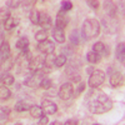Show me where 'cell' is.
I'll use <instances>...</instances> for the list:
<instances>
[{"label":"cell","mask_w":125,"mask_h":125,"mask_svg":"<svg viewBox=\"0 0 125 125\" xmlns=\"http://www.w3.org/2000/svg\"><path fill=\"white\" fill-rule=\"evenodd\" d=\"M19 24H20L19 18L10 16L8 20H5V21H4V30H6V31H9V33H10V31H13L15 28H18Z\"/></svg>","instance_id":"obj_18"},{"label":"cell","mask_w":125,"mask_h":125,"mask_svg":"<svg viewBox=\"0 0 125 125\" xmlns=\"http://www.w3.org/2000/svg\"><path fill=\"white\" fill-rule=\"evenodd\" d=\"M103 8H104V10H105V13H106L108 16H111V18L116 16V14H118V5L115 4L114 0H104Z\"/></svg>","instance_id":"obj_11"},{"label":"cell","mask_w":125,"mask_h":125,"mask_svg":"<svg viewBox=\"0 0 125 125\" xmlns=\"http://www.w3.org/2000/svg\"><path fill=\"white\" fill-rule=\"evenodd\" d=\"M39 120H38V124L39 125H46V124H49L50 121H49V115L48 114H43V115H40L39 118H38Z\"/></svg>","instance_id":"obj_38"},{"label":"cell","mask_w":125,"mask_h":125,"mask_svg":"<svg viewBox=\"0 0 125 125\" xmlns=\"http://www.w3.org/2000/svg\"><path fill=\"white\" fill-rule=\"evenodd\" d=\"M29 19L30 21L34 25H39V19H40V11L36 9H31V11L29 14Z\"/></svg>","instance_id":"obj_31"},{"label":"cell","mask_w":125,"mask_h":125,"mask_svg":"<svg viewBox=\"0 0 125 125\" xmlns=\"http://www.w3.org/2000/svg\"><path fill=\"white\" fill-rule=\"evenodd\" d=\"M0 84H3L5 86H11L15 84V78L13 74H10V71L6 73H0Z\"/></svg>","instance_id":"obj_14"},{"label":"cell","mask_w":125,"mask_h":125,"mask_svg":"<svg viewBox=\"0 0 125 125\" xmlns=\"http://www.w3.org/2000/svg\"><path fill=\"white\" fill-rule=\"evenodd\" d=\"M10 96H11V90L9 89V86L0 84V100H8Z\"/></svg>","instance_id":"obj_29"},{"label":"cell","mask_w":125,"mask_h":125,"mask_svg":"<svg viewBox=\"0 0 125 125\" xmlns=\"http://www.w3.org/2000/svg\"><path fill=\"white\" fill-rule=\"evenodd\" d=\"M93 70H94V68H93V66H89V68L86 69V73H88V74H91Z\"/></svg>","instance_id":"obj_44"},{"label":"cell","mask_w":125,"mask_h":125,"mask_svg":"<svg viewBox=\"0 0 125 125\" xmlns=\"http://www.w3.org/2000/svg\"><path fill=\"white\" fill-rule=\"evenodd\" d=\"M29 113H30V116L34 118V119H38L40 115L44 114V111H43V109H41L40 105H30Z\"/></svg>","instance_id":"obj_24"},{"label":"cell","mask_w":125,"mask_h":125,"mask_svg":"<svg viewBox=\"0 0 125 125\" xmlns=\"http://www.w3.org/2000/svg\"><path fill=\"white\" fill-rule=\"evenodd\" d=\"M39 25L41 26V29H45V30H49L53 26V19L51 16L45 13V11H40V19H39Z\"/></svg>","instance_id":"obj_13"},{"label":"cell","mask_w":125,"mask_h":125,"mask_svg":"<svg viewBox=\"0 0 125 125\" xmlns=\"http://www.w3.org/2000/svg\"><path fill=\"white\" fill-rule=\"evenodd\" d=\"M15 61L13 60L11 56H8V58H4V59H0V73H6V71H10L11 68L14 66Z\"/></svg>","instance_id":"obj_15"},{"label":"cell","mask_w":125,"mask_h":125,"mask_svg":"<svg viewBox=\"0 0 125 125\" xmlns=\"http://www.w3.org/2000/svg\"><path fill=\"white\" fill-rule=\"evenodd\" d=\"M45 76V74L43 71H36V73H33L31 75H28L24 80V85L28 86V88H39L40 85V81Z\"/></svg>","instance_id":"obj_4"},{"label":"cell","mask_w":125,"mask_h":125,"mask_svg":"<svg viewBox=\"0 0 125 125\" xmlns=\"http://www.w3.org/2000/svg\"><path fill=\"white\" fill-rule=\"evenodd\" d=\"M40 106H41V109H43V111L45 114H48V115H54V114H56V111H58V105L50 99H44L43 101H41Z\"/></svg>","instance_id":"obj_9"},{"label":"cell","mask_w":125,"mask_h":125,"mask_svg":"<svg viewBox=\"0 0 125 125\" xmlns=\"http://www.w3.org/2000/svg\"><path fill=\"white\" fill-rule=\"evenodd\" d=\"M68 24H69V18H68L66 13L62 11V10L58 11L56 19H55V26L59 29H65L68 26Z\"/></svg>","instance_id":"obj_12"},{"label":"cell","mask_w":125,"mask_h":125,"mask_svg":"<svg viewBox=\"0 0 125 125\" xmlns=\"http://www.w3.org/2000/svg\"><path fill=\"white\" fill-rule=\"evenodd\" d=\"M68 62V58L65 54H59L55 56V62H54V66L56 68H62L64 65H66Z\"/></svg>","instance_id":"obj_30"},{"label":"cell","mask_w":125,"mask_h":125,"mask_svg":"<svg viewBox=\"0 0 125 125\" xmlns=\"http://www.w3.org/2000/svg\"><path fill=\"white\" fill-rule=\"evenodd\" d=\"M93 51H95V53L100 54L101 56H109L110 51H109V48L103 43V41H96L95 44L93 45Z\"/></svg>","instance_id":"obj_16"},{"label":"cell","mask_w":125,"mask_h":125,"mask_svg":"<svg viewBox=\"0 0 125 125\" xmlns=\"http://www.w3.org/2000/svg\"><path fill=\"white\" fill-rule=\"evenodd\" d=\"M118 5H119V8H120V10H121V13H124V0H120Z\"/></svg>","instance_id":"obj_43"},{"label":"cell","mask_w":125,"mask_h":125,"mask_svg":"<svg viewBox=\"0 0 125 125\" xmlns=\"http://www.w3.org/2000/svg\"><path fill=\"white\" fill-rule=\"evenodd\" d=\"M51 125H59V124H61L60 121H53V123H50Z\"/></svg>","instance_id":"obj_45"},{"label":"cell","mask_w":125,"mask_h":125,"mask_svg":"<svg viewBox=\"0 0 125 125\" xmlns=\"http://www.w3.org/2000/svg\"><path fill=\"white\" fill-rule=\"evenodd\" d=\"M51 35H53V39L59 44H64L65 40H66V36H65V33H64V29H59V28H53V31H51Z\"/></svg>","instance_id":"obj_17"},{"label":"cell","mask_w":125,"mask_h":125,"mask_svg":"<svg viewBox=\"0 0 125 125\" xmlns=\"http://www.w3.org/2000/svg\"><path fill=\"white\" fill-rule=\"evenodd\" d=\"M41 1H45V0H41Z\"/></svg>","instance_id":"obj_46"},{"label":"cell","mask_w":125,"mask_h":125,"mask_svg":"<svg viewBox=\"0 0 125 125\" xmlns=\"http://www.w3.org/2000/svg\"><path fill=\"white\" fill-rule=\"evenodd\" d=\"M54 62H55V55H54V53L46 54L44 56V68L51 70V69H53V66H54Z\"/></svg>","instance_id":"obj_26"},{"label":"cell","mask_w":125,"mask_h":125,"mask_svg":"<svg viewBox=\"0 0 125 125\" xmlns=\"http://www.w3.org/2000/svg\"><path fill=\"white\" fill-rule=\"evenodd\" d=\"M36 50L39 51V53L45 54V55H46V54H51V53H54V50H55V44H54V41L46 39V40H44V41H40V43H38Z\"/></svg>","instance_id":"obj_7"},{"label":"cell","mask_w":125,"mask_h":125,"mask_svg":"<svg viewBox=\"0 0 125 125\" xmlns=\"http://www.w3.org/2000/svg\"><path fill=\"white\" fill-rule=\"evenodd\" d=\"M29 109H30V104L24 100H19L14 105V110L18 113H25V111H29Z\"/></svg>","instance_id":"obj_22"},{"label":"cell","mask_w":125,"mask_h":125,"mask_svg":"<svg viewBox=\"0 0 125 125\" xmlns=\"http://www.w3.org/2000/svg\"><path fill=\"white\" fill-rule=\"evenodd\" d=\"M86 4H88L91 9H94V10H98V9L100 8L99 0H86Z\"/></svg>","instance_id":"obj_39"},{"label":"cell","mask_w":125,"mask_h":125,"mask_svg":"<svg viewBox=\"0 0 125 125\" xmlns=\"http://www.w3.org/2000/svg\"><path fill=\"white\" fill-rule=\"evenodd\" d=\"M85 90V83L84 81H79V85H78V89H76V94L80 95L81 93H84Z\"/></svg>","instance_id":"obj_40"},{"label":"cell","mask_w":125,"mask_h":125,"mask_svg":"<svg viewBox=\"0 0 125 125\" xmlns=\"http://www.w3.org/2000/svg\"><path fill=\"white\" fill-rule=\"evenodd\" d=\"M80 31L78 30V29H74L70 33V36H69V40H70V43L73 44V45H75V46H78L79 44H80Z\"/></svg>","instance_id":"obj_25"},{"label":"cell","mask_w":125,"mask_h":125,"mask_svg":"<svg viewBox=\"0 0 125 125\" xmlns=\"http://www.w3.org/2000/svg\"><path fill=\"white\" fill-rule=\"evenodd\" d=\"M5 39H4V26L0 24V45H1V43L4 41Z\"/></svg>","instance_id":"obj_42"},{"label":"cell","mask_w":125,"mask_h":125,"mask_svg":"<svg viewBox=\"0 0 125 125\" xmlns=\"http://www.w3.org/2000/svg\"><path fill=\"white\" fill-rule=\"evenodd\" d=\"M43 68H44V56L38 55V56H34V58L30 59L29 65H28V69H29L31 73L41 71V70H43Z\"/></svg>","instance_id":"obj_8"},{"label":"cell","mask_w":125,"mask_h":125,"mask_svg":"<svg viewBox=\"0 0 125 125\" xmlns=\"http://www.w3.org/2000/svg\"><path fill=\"white\" fill-rule=\"evenodd\" d=\"M100 26L105 30V33L108 34H113L118 30V21L115 20V18L111 16H104L100 21Z\"/></svg>","instance_id":"obj_6"},{"label":"cell","mask_w":125,"mask_h":125,"mask_svg":"<svg viewBox=\"0 0 125 125\" xmlns=\"http://www.w3.org/2000/svg\"><path fill=\"white\" fill-rule=\"evenodd\" d=\"M36 3H38V0H21V6L26 10H30L35 6Z\"/></svg>","instance_id":"obj_36"},{"label":"cell","mask_w":125,"mask_h":125,"mask_svg":"<svg viewBox=\"0 0 125 125\" xmlns=\"http://www.w3.org/2000/svg\"><path fill=\"white\" fill-rule=\"evenodd\" d=\"M100 21L95 18H88L83 21L81 29H80V35L84 38L85 40H90L96 38L100 34Z\"/></svg>","instance_id":"obj_2"},{"label":"cell","mask_w":125,"mask_h":125,"mask_svg":"<svg viewBox=\"0 0 125 125\" xmlns=\"http://www.w3.org/2000/svg\"><path fill=\"white\" fill-rule=\"evenodd\" d=\"M11 16V10L8 6H1L0 8V24H3L5 20H8Z\"/></svg>","instance_id":"obj_27"},{"label":"cell","mask_w":125,"mask_h":125,"mask_svg":"<svg viewBox=\"0 0 125 125\" xmlns=\"http://www.w3.org/2000/svg\"><path fill=\"white\" fill-rule=\"evenodd\" d=\"M86 106L91 114L100 115L113 109V100L105 93L91 90L86 96Z\"/></svg>","instance_id":"obj_1"},{"label":"cell","mask_w":125,"mask_h":125,"mask_svg":"<svg viewBox=\"0 0 125 125\" xmlns=\"http://www.w3.org/2000/svg\"><path fill=\"white\" fill-rule=\"evenodd\" d=\"M21 5V0H6L5 6H8L9 9H18Z\"/></svg>","instance_id":"obj_37"},{"label":"cell","mask_w":125,"mask_h":125,"mask_svg":"<svg viewBox=\"0 0 125 125\" xmlns=\"http://www.w3.org/2000/svg\"><path fill=\"white\" fill-rule=\"evenodd\" d=\"M8 56H11V48L8 40H4L0 45V59H4Z\"/></svg>","instance_id":"obj_20"},{"label":"cell","mask_w":125,"mask_h":125,"mask_svg":"<svg viewBox=\"0 0 125 125\" xmlns=\"http://www.w3.org/2000/svg\"><path fill=\"white\" fill-rule=\"evenodd\" d=\"M11 114V109L5 105H0V121H6Z\"/></svg>","instance_id":"obj_28"},{"label":"cell","mask_w":125,"mask_h":125,"mask_svg":"<svg viewBox=\"0 0 125 125\" xmlns=\"http://www.w3.org/2000/svg\"><path fill=\"white\" fill-rule=\"evenodd\" d=\"M65 73H66V75H69V76H73V75H76V74H80L79 73V69H78V66H75V64H69L68 66H66V69H65Z\"/></svg>","instance_id":"obj_33"},{"label":"cell","mask_w":125,"mask_h":125,"mask_svg":"<svg viewBox=\"0 0 125 125\" xmlns=\"http://www.w3.org/2000/svg\"><path fill=\"white\" fill-rule=\"evenodd\" d=\"M86 60H88L89 64H98V62H100V60H101V55L91 50L86 54Z\"/></svg>","instance_id":"obj_23"},{"label":"cell","mask_w":125,"mask_h":125,"mask_svg":"<svg viewBox=\"0 0 125 125\" xmlns=\"http://www.w3.org/2000/svg\"><path fill=\"white\" fill-rule=\"evenodd\" d=\"M109 78H110V80H109L110 85L113 88H119L124 84V75H123V73H120L118 70H113L110 73Z\"/></svg>","instance_id":"obj_10"},{"label":"cell","mask_w":125,"mask_h":125,"mask_svg":"<svg viewBox=\"0 0 125 125\" xmlns=\"http://www.w3.org/2000/svg\"><path fill=\"white\" fill-rule=\"evenodd\" d=\"M73 95H74V86H73V84L70 81L64 83L58 90V96L64 101L70 100L73 98Z\"/></svg>","instance_id":"obj_5"},{"label":"cell","mask_w":125,"mask_h":125,"mask_svg":"<svg viewBox=\"0 0 125 125\" xmlns=\"http://www.w3.org/2000/svg\"><path fill=\"white\" fill-rule=\"evenodd\" d=\"M60 8H61L60 10H62V11L68 13V11H70V10L74 8V4H73L71 0H62L61 4H60Z\"/></svg>","instance_id":"obj_34"},{"label":"cell","mask_w":125,"mask_h":125,"mask_svg":"<svg viewBox=\"0 0 125 125\" xmlns=\"http://www.w3.org/2000/svg\"><path fill=\"white\" fill-rule=\"evenodd\" d=\"M34 36H35V40L38 41V43H40V41H44V40H46V39H48L49 33H48V30L41 29V30H38V31H36Z\"/></svg>","instance_id":"obj_32"},{"label":"cell","mask_w":125,"mask_h":125,"mask_svg":"<svg viewBox=\"0 0 125 125\" xmlns=\"http://www.w3.org/2000/svg\"><path fill=\"white\" fill-rule=\"evenodd\" d=\"M115 56H116V60H119L121 64H124V61H125V44L123 43V41L116 45Z\"/></svg>","instance_id":"obj_21"},{"label":"cell","mask_w":125,"mask_h":125,"mask_svg":"<svg viewBox=\"0 0 125 125\" xmlns=\"http://www.w3.org/2000/svg\"><path fill=\"white\" fill-rule=\"evenodd\" d=\"M51 86H53V81H51V79H49V78H46V76H44L43 79H41L39 88L44 89V90H48V89H50Z\"/></svg>","instance_id":"obj_35"},{"label":"cell","mask_w":125,"mask_h":125,"mask_svg":"<svg viewBox=\"0 0 125 125\" xmlns=\"http://www.w3.org/2000/svg\"><path fill=\"white\" fill-rule=\"evenodd\" d=\"M16 49L19 51H28L29 48H30V41L26 36H20L16 41V44H15Z\"/></svg>","instance_id":"obj_19"},{"label":"cell","mask_w":125,"mask_h":125,"mask_svg":"<svg viewBox=\"0 0 125 125\" xmlns=\"http://www.w3.org/2000/svg\"><path fill=\"white\" fill-rule=\"evenodd\" d=\"M106 79V74L105 71H103L100 69H94L91 74H89V80H88V85L91 88V89H96V88H100L104 81Z\"/></svg>","instance_id":"obj_3"},{"label":"cell","mask_w":125,"mask_h":125,"mask_svg":"<svg viewBox=\"0 0 125 125\" xmlns=\"http://www.w3.org/2000/svg\"><path fill=\"white\" fill-rule=\"evenodd\" d=\"M64 124H65V125H78L79 121H78L76 119H68Z\"/></svg>","instance_id":"obj_41"}]
</instances>
